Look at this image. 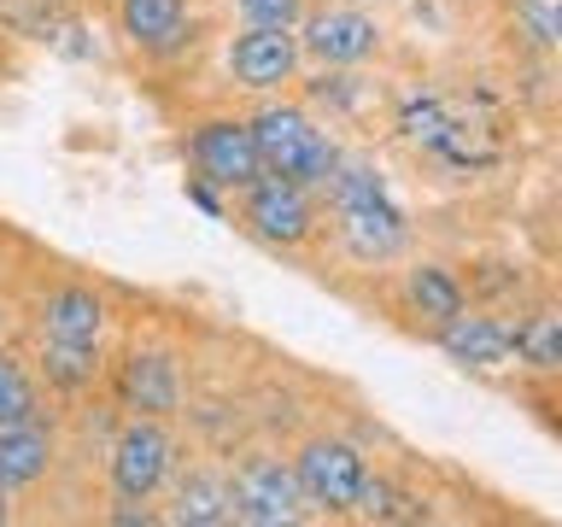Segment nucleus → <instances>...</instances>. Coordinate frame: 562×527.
Instances as JSON below:
<instances>
[{
    "instance_id": "14",
    "label": "nucleus",
    "mask_w": 562,
    "mask_h": 527,
    "mask_svg": "<svg viewBox=\"0 0 562 527\" xmlns=\"http://www.w3.org/2000/svg\"><path fill=\"white\" fill-rule=\"evenodd\" d=\"M123 30L135 47L165 53L182 35V0H123Z\"/></svg>"
},
{
    "instance_id": "17",
    "label": "nucleus",
    "mask_w": 562,
    "mask_h": 527,
    "mask_svg": "<svg viewBox=\"0 0 562 527\" xmlns=\"http://www.w3.org/2000/svg\"><path fill=\"white\" fill-rule=\"evenodd\" d=\"M411 504H416L411 492H398L393 481H369V474H363L358 498H351V509H358L363 522H411V516H416Z\"/></svg>"
},
{
    "instance_id": "5",
    "label": "nucleus",
    "mask_w": 562,
    "mask_h": 527,
    "mask_svg": "<svg viewBox=\"0 0 562 527\" xmlns=\"http://www.w3.org/2000/svg\"><path fill=\"white\" fill-rule=\"evenodd\" d=\"M193 165H200L205 182H223V188H252L263 176V158H258V141H252V123H235V117H211L200 135H193Z\"/></svg>"
},
{
    "instance_id": "10",
    "label": "nucleus",
    "mask_w": 562,
    "mask_h": 527,
    "mask_svg": "<svg viewBox=\"0 0 562 527\" xmlns=\"http://www.w3.org/2000/svg\"><path fill=\"white\" fill-rule=\"evenodd\" d=\"M439 346H446L457 363H469V369H498L509 351H516V328L492 323V316H463L457 311L451 323L439 328Z\"/></svg>"
},
{
    "instance_id": "13",
    "label": "nucleus",
    "mask_w": 562,
    "mask_h": 527,
    "mask_svg": "<svg viewBox=\"0 0 562 527\" xmlns=\"http://www.w3.org/2000/svg\"><path fill=\"white\" fill-rule=\"evenodd\" d=\"M53 463V439L42 422H12L0 428V486H35Z\"/></svg>"
},
{
    "instance_id": "15",
    "label": "nucleus",
    "mask_w": 562,
    "mask_h": 527,
    "mask_svg": "<svg viewBox=\"0 0 562 527\" xmlns=\"http://www.w3.org/2000/svg\"><path fill=\"white\" fill-rule=\"evenodd\" d=\"M235 509H228V486L217 474H188L182 481V509H176V522H193V527H211V522H228Z\"/></svg>"
},
{
    "instance_id": "2",
    "label": "nucleus",
    "mask_w": 562,
    "mask_h": 527,
    "mask_svg": "<svg viewBox=\"0 0 562 527\" xmlns=\"http://www.w3.org/2000/svg\"><path fill=\"white\" fill-rule=\"evenodd\" d=\"M334 205H340V223H346V246L369 264L393 258L404 246V211L386 200L381 176L375 170H334Z\"/></svg>"
},
{
    "instance_id": "22",
    "label": "nucleus",
    "mask_w": 562,
    "mask_h": 527,
    "mask_svg": "<svg viewBox=\"0 0 562 527\" xmlns=\"http://www.w3.org/2000/svg\"><path fill=\"white\" fill-rule=\"evenodd\" d=\"M188 200L200 205V211H211V217L223 211V205H217V193H211V182H188Z\"/></svg>"
},
{
    "instance_id": "24",
    "label": "nucleus",
    "mask_w": 562,
    "mask_h": 527,
    "mask_svg": "<svg viewBox=\"0 0 562 527\" xmlns=\"http://www.w3.org/2000/svg\"><path fill=\"white\" fill-rule=\"evenodd\" d=\"M0 522H7V486H0Z\"/></svg>"
},
{
    "instance_id": "3",
    "label": "nucleus",
    "mask_w": 562,
    "mask_h": 527,
    "mask_svg": "<svg viewBox=\"0 0 562 527\" xmlns=\"http://www.w3.org/2000/svg\"><path fill=\"white\" fill-rule=\"evenodd\" d=\"M299 504H305L299 474L281 469L276 457H252V463L235 474V486H228V509H235L240 522H252V527L299 522Z\"/></svg>"
},
{
    "instance_id": "9",
    "label": "nucleus",
    "mask_w": 562,
    "mask_h": 527,
    "mask_svg": "<svg viewBox=\"0 0 562 527\" xmlns=\"http://www.w3.org/2000/svg\"><path fill=\"white\" fill-rule=\"evenodd\" d=\"M375 42H381V30L369 24L363 12H316L311 30H305V47L323 65H358L375 53Z\"/></svg>"
},
{
    "instance_id": "18",
    "label": "nucleus",
    "mask_w": 562,
    "mask_h": 527,
    "mask_svg": "<svg viewBox=\"0 0 562 527\" xmlns=\"http://www.w3.org/2000/svg\"><path fill=\"white\" fill-rule=\"evenodd\" d=\"M516 351L533 369H562V316H533V323H521Z\"/></svg>"
},
{
    "instance_id": "8",
    "label": "nucleus",
    "mask_w": 562,
    "mask_h": 527,
    "mask_svg": "<svg viewBox=\"0 0 562 527\" xmlns=\"http://www.w3.org/2000/svg\"><path fill=\"white\" fill-rule=\"evenodd\" d=\"M293 65H299V42L288 35V24H252L235 47H228V70H235L246 88L288 82Z\"/></svg>"
},
{
    "instance_id": "21",
    "label": "nucleus",
    "mask_w": 562,
    "mask_h": 527,
    "mask_svg": "<svg viewBox=\"0 0 562 527\" xmlns=\"http://www.w3.org/2000/svg\"><path fill=\"white\" fill-rule=\"evenodd\" d=\"M235 7L252 18V24H293L299 18V0H235Z\"/></svg>"
},
{
    "instance_id": "7",
    "label": "nucleus",
    "mask_w": 562,
    "mask_h": 527,
    "mask_svg": "<svg viewBox=\"0 0 562 527\" xmlns=\"http://www.w3.org/2000/svg\"><path fill=\"white\" fill-rule=\"evenodd\" d=\"M246 223H252L263 240H276V246L305 240L311 235V200H305V188L288 182V176H258V182L246 188Z\"/></svg>"
},
{
    "instance_id": "16",
    "label": "nucleus",
    "mask_w": 562,
    "mask_h": 527,
    "mask_svg": "<svg viewBox=\"0 0 562 527\" xmlns=\"http://www.w3.org/2000/svg\"><path fill=\"white\" fill-rule=\"evenodd\" d=\"M411 305H416L422 316L451 323V316L463 311V288H457L446 270H416V276H411Z\"/></svg>"
},
{
    "instance_id": "6",
    "label": "nucleus",
    "mask_w": 562,
    "mask_h": 527,
    "mask_svg": "<svg viewBox=\"0 0 562 527\" xmlns=\"http://www.w3.org/2000/svg\"><path fill=\"white\" fill-rule=\"evenodd\" d=\"M170 457H176V446H170V434L158 428V422H130V428L117 434V451H112L117 498H130V504L153 498L158 481L170 474Z\"/></svg>"
},
{
    "instance_id": "20",
    "label": "nucleus",
    "mask_w": 562,
    "mask_h": 527,
    "mask_svg": "<svg viewBox=\"0 0 562 527\" xmlns=\"http://www.w3.org/2000/svg\"><path fill=\"white\" fill-rule=\"evenodd\" d=\"M12 422H35V386L12 358H0V428H12Z\"/></svg>"
},
{
    "instance_id": "4",
    "label": "nucleus",
    "mask_w": 562,
    "mask_h": 527,
    "mask_svg": "<svg viewBox=\"0 0 562 527\" xmlns=\"http://www.w3.org/2000/svg\"><path fill=\"white\" fill-rule=\"evenodd\" d=\"M299 492H305V504H323V509H351L363 486V457L346 446V439H311L305 451H299Z\"/></svg>"
},
{
    "instance_id": "1",
    "label": "nucleus",
    "mask_w": 562,
    "mask_h": 527,
    "mask_svg": "<svg viewBox=\"0 0 562 527\" xmlns=\"http://www.w3.org/2000/svg\"><path fill=\"white\" fill-rule=\"evenodd\" d=\"M252 141H258V158L270 176H288V182L311 188V182H328L340 170V153L334 141L316 130L305 112H288V105H270L258 123H252Z\"/></svg>"
},
{
    "instance_id": "12",
    "label": "nucleus",
    "mask_w": 562,
    "mask_h": 527,
    "mask_svg": "<svg viewBox=\"0 0 562 527\" xmlns=\"http://www.w3.org/2000/svg\"><path fill=\"white\" fill-rule=\"evenodd\" d=\"M105 328V305L88 288H59L42 305V334L47 340H65V346H94Z\"/></svg>"
},
{
    "instance_id": "23",
    "label": "nucleus",
    "mask_w": 562,
    "mask_h": 527,
    "mask_svg": "<svg viewBox=\"0 0 562 527\" xmlns=\"http://www.w3.org/2000/svg\"><path fill=\"white\" fill-rule=\"evenodd\" d=\"M551 30H557V42H562V7H557V18H551Z\"/></svg>"
},
{
    "instance_id": "11",
    "label": "nucleus",
    "mask_w": 562,
    "mask_h": 527,
    "mask_svg": "<svg viewBox=\"0 0 562 527\" xmlns=\"http://www.w3.org/2000/svg\"><path fill=\"white\" fill-rule=\"evenodd\" d=\"M123 404L130 411H147V416H165V411H176V363L165 358V351H135L130 363H123Z\"/></svg>"
},
{
    "instance_id": "19",
    "label": "nucleus",
    "mask_w": 562,
    "mask_h": 527,
    "mask_svg": "<svg viewBox=\"0 0 562 527\" xmlns=\"http://www.w3.org/2000/svg\"><path fill=\"white\" fill-rule=\"evenodd\" d=\"M94 346H65V340H47V381L53 386H88L94 381Z\"/></svg>"
}]
</instances>
